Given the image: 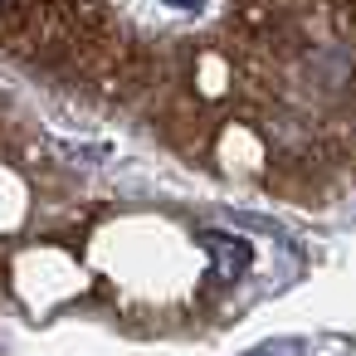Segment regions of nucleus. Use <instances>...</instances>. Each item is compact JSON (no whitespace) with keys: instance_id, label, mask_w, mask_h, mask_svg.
Masks as SVG:
<instances>
[{"instance_id":"f03ea898","label":"nucleus","mask_w":356,"mask_h":356,"mask_svg":"<svg viewBox=\"0 0 356 356\" xmlns=\"http://www.w3.org/2000/svg\"><path fill=\"white\" fill-rule=\"evenodd\" d=\"M312 351H317V341H298V337H288V341L254 346V351H244V356H312Z\"/></svg>"},{"instance_id":"f257e3e1","label":"nucleus","mask_w":356,"mask_h":356,"mask_svg":"<svg viewBox=\"0 0 356 356\" xmlns=\"http://www.w3.org/2000/svg\"><path fill=\"white\" fill-rule=\"evenodd\" d=\"M200 249H205L210 273H215L220 288H229V283L244 278V268H249V239L225 234V229H205V234H200Z\"/></svg>"},{"instance_id":"7ed1b4c3","label":"nucleus","mask_w":356,"mask_h":356,"mask_svg":"<svg viewBox=\"0 0 356 356\" xmlns=\"http://www.w3.org/2000/svg\"><path fill=\"white\" fill-rule=\"evenodd\" d=\"M166 6H176V10H205V0H166Z\"/></svg>"},{"instance_id":"20e7f679","label":"nucleus","mask_w":356,"mask_h":356,"mask_svg":"<svg viewBox=\"0 0 356 356\" xmlns=\"http://www.w3.org/2000/svg\"><path fill=\"white\" fill-rule=\"evenodd\" d=\"M6 6H10V0H0V10H6Z\"/></svg>"}]
</instances>
